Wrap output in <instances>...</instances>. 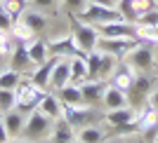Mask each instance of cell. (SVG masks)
<instances>
[{
  "instance_id": "cell-27",
  "label": "cell",
  "mask_w": 158,
  "mask_h": 143,
  "mask_svg": "<svg viewBox=\"0 0 158 143\" xmlns=\"http://www.w3.org/2000/svg\"><path fill=\"white\" fill-rule=\"evenodd\" d=\"M10 33H12V38H14V40H19V42H31V40L35 38V31H33L28 24H24L21 19H17V21L12 24Z\"/></svg>"
},
{
  "instance_id": "cell-12",
  "label": "cell",
  "mask_w": 158,
  "mask_h": 143,
  "mask_svg": "<svg viewBox=\"0 0 158 143\" xmlns=\"http://www.w3.org/2000/svg\"><path fill=\"white\" fill-rule=\"evenodd\" d=\"M137 75H139V73L132 68V64H127V61H118L116 71H113L111 78H109V85L118 87V89H123V91H130V87H132V82H135Z\"/></svg>"
},
{
  "instance_id": "cell-42",
  "label": "cell",
  "mask_w": 158,
  "mask_h": 143,
  "mask_svg": "<svg viewBox=\"0 0 158 143\" xmlns=\"http://www.w3.org/2000/svg\"><path fill=\"white\" fill-rule=\"evenodd\" d=\"M149 103H153L158 108V87H153V91H151V96H149Z\"/></svg>"
},
{
  "instance_id": "cell-35",
  "label": "cell",
  "mask_w": 158,
  "mask_h": 143,
  "mask_svg": "<svg viewBox=\"0 0 158 143\" xmlns=\"http://www.w3.org/2000/svg\"><path fill=\"white\" fill-rule=\"evenodd\" d=\"M158 2L156 0H135V12H137V19L142 17V14L151 12V10H156Z\"/></svg>"
},
{
  "instance_id": "cell-19",
  "label": "cell",
  "mask_w": 158,
  "mask_h": 143,
  "mask_svg": "<svg viewBox=\"0 0 158 143\" xmlns=\"http://www.w3.org/2000/svg\"><path fill=\"white\" fill-rule=\"evenodd\" d=\"M31 64V56H28V42H19L17 40V47H14L12 56H10V68H14V71H26Z\"/></svg>"
},
{
  "instance_id": "cell-50",
  "label": "cell",
  "mask_w": 158,
  "mask_h": 143,
  "mask_svg": "<svg viewBox=\"0 0 158 143\" xmlns=\"http://www.w3.org/2000/svg\"><path fill=\"white\" fill-rule=\"evenodd\" d=\"M76 143H78V141H76Z\"/></svg>"
},
{
  "instance_id": "cell-17",
  "label": "cell",
  "mask_w": 158,
  "mask_h": 143,
  "mask_svg": "<svg viewBox=\"0 0 158 143\" xmlns=\"http://www.w3.org/2000/svg\"><path fill=\"white\" fill-rule=\"evenodd\" d=\"M0 120H2V124H5L7 134H10L12 138H14V136H19L21 131H24V124H26V115H24L19 108H14V110L5 113Z\"/></svg>"
},
{
  "instance_id": "cell-11",
  "label": "cell",
  "mask_w": 158,
  "mask_h": 143,
  "mask_svg": "<svg viewBox=\"0 0 158 143\" xmlns=\"http://www.w3.org/2000/svg\"><path fill=\"white\" fill-rule=\"evenodd\" d=\"M102 38H137V26L125 19L109 21V24H99L97 26Z\"/></svg>"
},
{
  "instance_id": "cell-32",
  "label": "cell",
  "mask_w": 158,
  "mask_h": 143,
  "mask_svg": "<svg viewBox=\"0 0 158 143\" xmlns=\"http://www.w3.org/2000/svg\"><path fill=\"white\" fill-rule=\"evenodd\" d=\"M17 108V91L14 89H0V117L5 113Z\"/></svg>"
},
{
  "instance_id": "cell-21",
  "label": "cell",
  "mask_w": 158,
  "mask_h": 143,
  "mask_svg": "<svg viewBox=\"0 0 158 143\" xmlns=\"http://www.w3.org/2000/svg\"><path fill=\"white\" fill-rule=\"evenodd\" d=\"M69 64H71V85H83V82L90 80L85 56H73L69 59Z\"/></svg>"
},
{
  "instance_id": "cell-5",
  "label": "cell",
  "mask_w": 158,
  "mask_h": 143,
  "mask_svg": "<svg viewBox=\"0 0 158 143\" xmlns=\"http://www.w3.org/2000/svg\"><path fill=\"white\" fill-rule=\"evenodd\" d=\"M61 117L78 131V129L87 127V124L94 120V108L87 106V103H73V106H64L61 103Z\"/></svg>"
},
{
  "instance_id": "cell-49",
  "label": "cell",
  "mask_w": 158,
  "mask_h": 143,
  "mask_svg": "<svg viewBox=\"0 0 158 143\" xmlns=\"http://www.w3.org/2000/svg\"><path fill=\"white\" fill-rule=\"evenodd\" d=\"M156 2H158V0H156Z\"/></svg>"
},
{
  "instance_id": "cell-34",
  "label": "cell",
  "mask_w": 158,
  "mask_h": 143,
  "mask_svg": "<svg viewBox=\"0 0 158 143\" xmlns=\"http://www.w3.org/2000/svg\"><path fill=\"white\" fill-rule=\"evenodd\" d=\"M17 40L12 38V33H0V56H12Z\"/></svg>"
},
{
  "instance_id": "cell-25",
  "label": "cell",
  "mask_w": 158,
  "mask_h": 143,
  "mask_svg": "<svg viewBox=\"0 0 158 143\" xmlns=\"http://www.w3.org/2000/svg\"><path fill=\"white\" fill-rule=\"evenodd\" d=\"M76 141L78 143H102L104 141V131L99 127H94V124H87V127L76 131Z\"/></svg>"
},
{
  "instance_id": "cell-43",
  "label": "cell",
  "mask_w": 158,
  "mask_h": 143,
  "mask_svg": "<svg viewBox=\"0 0 158 143\" xmlns=\"http://www.w3.org/2000/svg\"><path fill=\"white\" fill-rule=\"evenodd\" d=\"M151 143H158V134H153V138H151Z\"/></svg>"
},
{
  "instance_id": "cell-47",
  "label": "cell",
  "mask_w": 158,
  "mask_h": 143,
  "mask_svg": "<svg viewBox=\"0 0 158 143\" xmlns=\"http://www.w3.org/2000/svg\"><path fill=\"white\" fill-rule=\"evenodd\" d=\"M116 2H118V0H116Z\"/></svg>"
},
{
  "instance_id": "cell-26",
  "label": "cell",
  "mask_w": 158,
  "mask_h": 143,
  "mask_svg": "<svg viewBox=\"0 0 158 143\" xmlns=\"http://www.w3.org/2000/svg\"><path fill=\"white\" fill-rule=\"evenodd\" d=\"M21 21H24V24H28L35 33H40L43 28L47 26V17H45L43 12H38V10H26V12L21 14Z\"/></svg>"
},
{
  "instance_id": "cell-29",
  "label": "cell",
  "mask_w": 158,
  "mask_h": 143,
  "mask_svg": "<svg viewBox=\"0 0 158 143\" xmlns=\"http://www.w3.org/2000/svg\"><path fill=\"white\" fill-rule=\"evenodd\" d=\"M21 82V73L14 68H5L0 73V89H17Z\"/></svg>"
},
{
  "instance_id": "cell-28",
  "label": "cell",
  "mask_w": 158,
  "mask_h": 143,
  "mask_svg": "<svg viewBox=\"0 0 158 143\" xmlns=\"http://www.w3.org/2000/svg\"><path fill=\"white\" fill-rule=\"evenodd\" d=\"M116 66H118V59L113 56V54L102 52V66H99V75H97V80H106V82H109L111 73L116 71Z\"/></svg>"
},
{
  "instance_id": "cell-18",
  "label": "cell",
  "mask_w": 158,
  "mask_h": 143,
  "mask_svg": "<svg viewBox=\"0 0 158 143\" xmlns=\"http://www.w3.org/2000/svg\"><path fill=\"white\" fill-rule=\"evenodd\" d=\"M69 82H71V64H69V59H59V64L54 66L52 78H50V89L57 91Z\"/></svg>"
},
{
  "instance_id": "cell-40",
  "label": "cell",
  "mask_w": 158,
  "mask_h": 143,
  "mask_svg": "<svg viewBox=\"0 0 158 143\" xmlns=\"http://www.w3.org/2000/svg\"><path fill=\"white\" fill-rule=\"evenodd\" d=\"M10 141H12V136L7 134L5 124H2V120H0V143H10Z\"/></svg>"
},
{
  "instance_id": "cell-48",
  "label": "cell",
  "mask_w": 158,
  "mask_h": 143,
  "mask_svg": "<svg viewBox=\"0 0 158 143\" xmlns=\"http://www.w3.org/2000/svg\"><path fill=\"white\" fill-rule=\"evenodd\" d=\"M0 2H2V0H0Z\"/></svg>"
},
{
  "instance_id": "cell-33",
  "label": "cell",
  "mask_w": 158,
  "mask_h": 143,
  "mask_svg": "<svg viewBox=\"0 0 158 143\" xmlns=\"http://www.w3.org/2000/svg\"><path fill=\"white\" fill-rule=\"evenodd\" d=\"M116 10L120 12V17H123L125 21H130V24H135V21H137L135 0H118V2H116Z\"/></svg>"
},
{
  "instance_id": "cell-16",
  "label": "cell",
  "mask_w": 158,
  "mask_h": 143,
  "mask_svg": "<svg viewBox=\"0 0 158 143\" xmlns=\"http://www.w3.org/2000/svg\"><path fill=\"white\" fill-rule=\"evenodd\" d=\"M57 64H59V56H50L45 64L35 66V71H33L31 80H33L38 87L47 89V87H50V78H52V71H54V66H57Z\"/></svg>"
},
{
  "instance_id": "cell-9",
  "label": "cell",
  "mask_w": 158,
  "mask_h": 143,
  "mask_svg": "<svg viewBox=\"0 0 158 143\" xmlns=\"http://www.w3.org/2000/svg\"><path fill=\"white\" fill-rule=\"evenodd\" d=\"M135 127H137V134H151L158 127V108L153 103H142L137 108V117H135Z\"/></svg>"
},
{
  "instance_id": "cell-3",
  "label": "cell",
  "mask_w": 158,
  "mask_h": 143,
  "mask_svg": "<svg viewBox=\"0 0 158 143\" xmlns=\"http://www.w3.org/2000/svg\"><path fill=\"white\" fill-rule=\"evenodd\" d=\"M52 124H54L52 117H47L45 113H40L35 108V110L28 113L21 134H24V138H31V141H43L47 134H52Z\"/></svg>"
},
{
  "instance_id": "cell-38",
  "label": "cell",
  "mask_w": 158,
  "mask_h": 143,
  "mask_svg": "<svg viewBox=\"0 0 158 143\" xmlns=\"http://www.w3.org/2000/svg\"><path fill=\"white\" fill-rule=\"evenodd\" d=\"M12 17H10V14L5 12V10H2V7H0V33H10V28H12Z\"/></svg>"
},
{
  "instance_id": "cell-13",
  "label": "cell",
  "mask_w": 158,
  "mask_h": 143,
  "mask_svg": "<svg viewBox=\"0 0 158 143\" xmlns=\"http://www.w3.org/2000/svg\"><path fill=\"white\" fill-rule=\"evenodd\" d=\"M109 82L106 80H87L80 85V91H83V103L87 106H94V103H102V96H104Z\"/></svg>"
},
{
  "instance_id": "cell-22",
  "label": "cell",
  "mask_w": 158,
  "mask_h": 143,
  "mask_svg": "<svg viewBox=\"0 0 158 143\" xmlns=\"http://www.w3.org/2000/svg\"><path fill=\"white\" fill-rule=\"evenodd\" d=\"M28 56H31L33 66H40L50 59V49H47V40H35L33 38L28 42Z\"/></svg>"
},
{
  "instance_id": "cell-8",
  "label": "cell",
  "mask_w": 158,
  "mask_h": 143,
  "mask_svg": "<svg viewBox=\"0 0 158 143\" xmlns=\"http://www.w3.org/2000/svg\"><path fill=\"white\" fill-rule=\"evenodd\" d=\"M47 49H50V56H59V59H73V56H85L83 49L78 47V42L73 40L71 33H66L57 40H50L47 42Z\"/></svg>"
},
{
  "instance_id": "cell-7",
  "label": "cell",
  "mask_w": 158,
  "mask_h": 143,
  "mask_svg": "<svg viewBox=\"0 0 158 143\" xmlns=\"http://www.w3.org/2000/svg\"><path fill=\"white\" fill-rule=\"evenodd\" d=\"M153 91V80L149 73H139L137 78H135V82H132L130 91H127V101H130L132 108H139L142 103H146L149 101V96H151Z\"/></svg>"
},
{
  "instance_id": "cell-23",
  "label": "cell",
  "mask_w": 158,
  "mask_h": 143,
  "mask_svg": "<svg viewBox=\"0 0 158 143\" xmlns=\"http://www.w3.org/2000/svg\"><path fill=\"white\" fill-rule=\"evenodd\" d=\"M57 96H59V101L64 106H73V103H83V91H80V85H64L61 89L54 91Z\"/></svg>"
},
{
  "instance_id": "cell-41",
  "label": "cell",
  "mask_w": 158,
  "mask_h": 143,
  "mask_svg": "<svg viewBox=\"0 0 158 143\" xmlns=\"http://www.w3.org/2000/svg\"><path fill=\"white\" fill-rule=\"evenodd\" d=\"M94 5H104V7H116V0H90Z\"/></svg>"
},
{
  "instance_id": "cell-45",
  "label": "cell",
  "mask_w": 158,
  "mask_h": 143,
  "mask_svg": "<svg viewBox=\"0 0 158 143\" xmlns=\"http://www.w3.org/2000/svg\"><path fill=\"white\" fill-rule=\"evenodd\" d=\"M43 143H52V141H43Z\"/></svg>"
},
{
  "instance_id": "cell-10",
  "label": "cell",
  "mask_w": 158,
  "mask_h": 143,
  "mask_svg": "<svg viewBox=\"0 0 158 143\" xmlns=\"http://www.w3.org/2000/svg\"><path fill=\"white\" fill-rule=\"evenodd\" d=\"M153 59H156L153 56V49L149 45H142V42H139V45L127 54V59H123V61L132 64V68L137 73H149L153 68Z\"/></svg>"
},
{
  "instance_id": "cell-24",
  "label": "cell",
  "mask_w": 158,
  "mask_h": 143,
  "mask_svg": "<svg viewBox=\"0 0 158 143\" xmlns=\"http://www.w3.org/2000/svg\"><path fill=\"white\" fill-rule=\"evenodd\" d=\"M52 141H76V129L66 122L64 117L54 120V124H52Z\"/></svg>"
},
{
  "instance_id": "cell-14",
  "label": "cell",
  "mask_w": 158,
  "mask_h": 143,
  "mask_svg": "<svg viewBox=\"0 0 158 143\" xmlns=\"http://www.w3.org/2000/svg\"><path fill=\"white\" fill-rule=\"evenodd\" d=\"M135 117H137V110L132 108V106H125V108H116V110H106L104 115V122L109 127H123V124H132L135 122Z\"/></svg>"
},
{
  "instance_id": "cell-39",
  "label": "cell",
  "mask_w": 158,
  "mask_h": 143,
  "mask_svg": "<svg viewBox=\"0 0 158 143\" xmlns=\"http://www.w3.org/2000/svg\"><path fill=\"white\" fill-rule=\"evenodd\" d=\"M31 2L38 7V10H50V7L54 5V0H31Z\"/></svg>"
},
{
  "instance_id": "cell-15",
  "label": "cell",
  "mask_w": 158,
  "mask_h": 143,
  "mask_svg": "<svg viewBox=\"0 0 158 143\" xmlns=\"http://www.w3.org/2000/svg\"><path fill=\"white\" fill-rule=\"evenodd\" d=\"M102 106H104V110H116V108H125V106H130V101H127V91L109 85L106 91H104V96H102Z\"/></svg>"
},
{
  "instance_id": "cell-44",
  "label": "cell",
  "mask_w": 158,
  "mask_h": 143,
  "mask_svg": "<svg viewBox=\"0 0 158 143\" xmlns=\"http://www.w3.org/2000/svg\"><path fill=\"white\" fill-rule=\"evenodd\" d=\"M52 143H76V141H52Z\"/></svg>"
},
{
  "instance_id": "cell-46",
  "label": "cell",
  "mask_w": 158,
  "mask_h": 143,
  "mask_svg": "<svg viewBox=\"0 0 158 143\" xmlns=\"http://www.w3.org/2000/svg\"><path fill=\"white\" fill-rule=\"evenodd\" d=\"M10 143H19V141H10Z\"/></svg>"
},
{
  "instance_id": "cell-1",
  "label": "cell",
  "mask_w": 158,
  "mask_h": 143,
  "mask_svg": "<svg viewBox=\"0 0 158 143\" xmlns=\"http://www.w3.org/2000/svg\"><path fill=\"white\" fill-rule=\"evenodd\" d=\"M17 108H19L24 115H28L31 110L38 108V103L43 101V96L47 94V89L38 87L33 80H21L19 87H17Z\"/></svg>"
},
{
  "instance_id": "cell-4",
  "label": "cell",
  "mask_w": 158,
  "mask_h": 143,
  "mask_svg": "<svg viewBox=\"0 0 158 143\" xmlns=\"http://www.w3.org/2000/svg\"><path fill=\"white\" fill-rule=\"evenodd\" d=\"M80 21H85V24H92V26H99V24H109V21H118L123 19L120 12L116 7H104V5H94L87 0V5L76 14Z\"/></svg>"
},
{
  "instance_id": "cell-2",
  "label": "cell",
  "mask_w": 158,
  "mask_h": 143,
  "mask_svg": "<svg viewBox=\"0 0 158 143\" xmlns=\"http://www.w3.org/2000/svg\"><path fill=\"white\" fill-rule=\"evenodd\" d=\"M71 35H73V40L78 42V47L83 49V54L97 49L99 38H102V35H99V31H97V26L80 21L76 14H71Z\"/></svg>"
},
{
  "instance_id": "cell-36",
  "label": "cell",
  "mask_w": 158,
  "mask_h": 143,
  "mask_svg": "<svg viewBox=\"0 0 158 143\" xmlns=\"http://www.w3.org/2000/svg\"><path fill=\"white\" fill-rule=\"evenodd\" d=\"M135 24H137V26H153V24H158V7L151 10V12H146V14H142Z\"/></svg>"
},
{
  "instance_id": "cell-20",
  "label": "cell",
  "mask_w": 158,
  "mask_h": 143,
  "mask_svg": "<svg viewBox=\"0 0 158 143\" xmlns=\"http://www.w3.org/2000/svg\"><path fill=\"white\" fill-rule=\"evenodd\" d=\"M38 110L45 113L47 117H52V120H59L61 117V101L57 94H52V91H47L45 96H43V101L38 103Z\"/></svg>"
},
{
  "instance_id": "cell-37",
  "label": "cell",
  "mask_w": 158,
  "mask_h": 143,
  "mask_svg": "<svg viewBox=\"0 0 158 143\" xmlns=\"http://www.w3.org/2000/svg\"><path fill=\"white\" fill-rule=\"evenodd\" d=\"M85 5H87V0H64V7L69 14H78Z\"/></svg>"
},
{
  "instance_id": "cell-30",
  "label": "cell",
  "mask_w": 158,
  "mask_h": 143,
  "mask_svg": "<svg viewBox=\"0 0 158 143\" xmlns=\"http://www.w3.org/2000/svg\"><path fill=\"white\" fill-rule=\"evenodd\" d=\"M0 7L12 17V21H17V19H21V14L26 12V0H2Z\"/></svg>"
},
{
  "instance_id": "cell-31",
  "label": "cell",
  "mask_w": 158,
  "mask_h": 143,
  "mask_svg": "<svg viewBox=\"0 0 158 143\" xmlns=\"http://www.w3.org/2000/svg\"><path fill=\"white\" fill-rule=\"evenodd\" d=\"M137 40L146 42V45H158V24H153V26H137Z\"/></svg>"
},
{
  "instance_id": "cell-6",
  "label": "cell",
  "mask_w": 158,
  "mask_h": 143,
  "mask_svg": "<svg viewBox=\"0 0 158 143\" xmlns=\"http://www.w3.org/2000/svg\"><path fill=\"white\" fill-rule=\"evenodd\" d=\"M137 45H139L137 38H99L97 49H102L106 54H113L118 61H123V59H127V54Z\"/></svg>"
}]
</instances>
